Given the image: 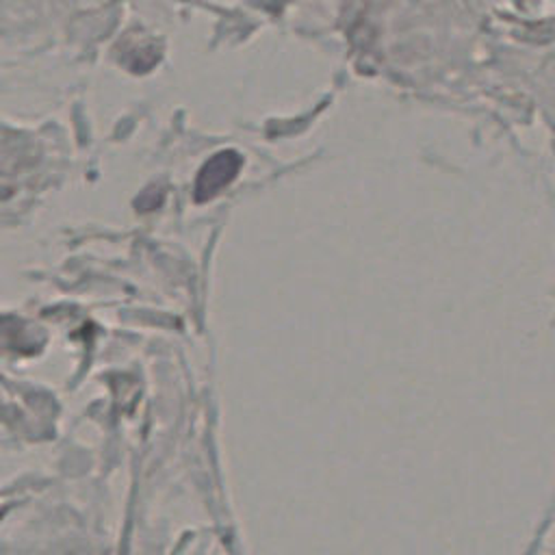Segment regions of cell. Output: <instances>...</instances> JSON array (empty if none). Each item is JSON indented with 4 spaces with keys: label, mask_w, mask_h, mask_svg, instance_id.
Segmentation results:
<instances>
[{
    "label": "cell",
    "mask_w": 555,
    "mask_h": 555,
    "mask_svg": "<svg viewBox=\"0 0 555 555\" xmlns=\"http://www.w3.org/2000/svg\"><path fill=\"white\" fill-rule=\"evenodd\" d=\"M243 160L236 152L232 150H225V152H219L215 154L199 171L197 176V182H195V199L197 202H206L210 197H215L225 184H230L238 169H241Z\"/></svg>",
    "instance_id": "obj_1"
}]
</instances>
